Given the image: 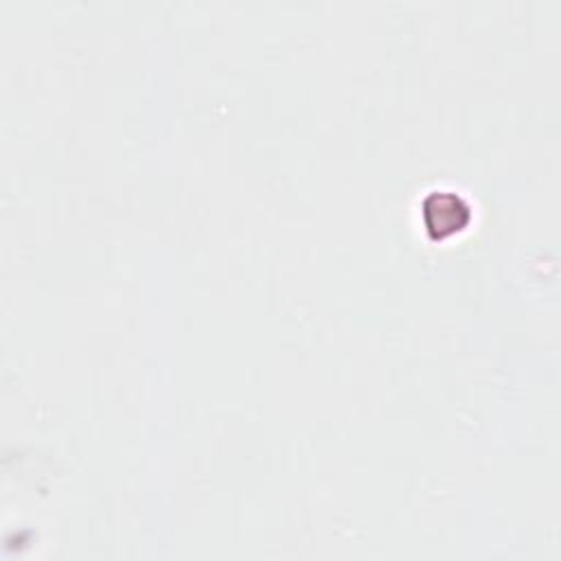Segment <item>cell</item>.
<instances>
[{
	"mask_svg": "<svg viewBox=\"0 0 561 561\" xmlns=\"http://www.w3.org/2000/svg\"><path fill=\"white\" fill-rule=\"evenodd\" d=\"M423 219L427 230L436 239H443L469 224V208L458 195L447 191H434L423 202Z\"/></svg>",
	"mask_w": 561,
	"mask_h": 561,
	"instance_id": "1",
	"label": "cell"
}]
</instances>
